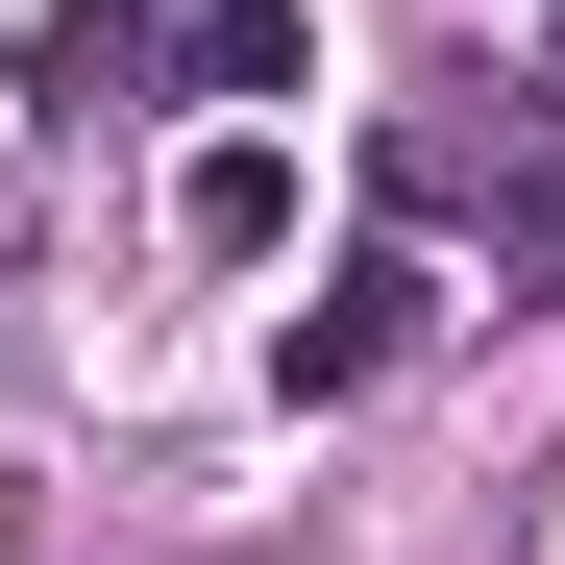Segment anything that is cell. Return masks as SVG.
<instances>
[{
  "label": "cell",
  "mask_w": 565,
  "mask_h": 565,
  "mask_svg": "<svg viewBox=\"0 0 565 565\" xmlns=\"http://www.w3.org/2000/svg\"><path fill=\"white\" fill-rule=\"evenodd\" d=\"M418 320H443V270H418V246H369L344 296H320L296 344H270V394H296V418H344V394H394V369H418Z\"/></svg>",
  "instance_id": "cell-1"
},
{
  "label": "cell",
  "mask_w": 565,
  "mask_h": 565,
  "mask_svg": "<svg viewBox=\"0 0 565 565\" xmlns=\"http://www.w3.org/2000/svg\"><path fill=\"white\" fill-rule=\"evenodd\" d=\"M25 99H50V124H99V99H172V25H124V0H50V25H25Z\"/></svg>",
  "instance_id": "cell-2"
},
{
  "label": "cell",
  "mask_w": 565,
  "mask_h": 565,
  "mask_svg": "<svg viewBox=\"0 0 565 565\" xmlns=\"http://www.w3.org/2000/svg\"><path fill=\"white\" fill-rule=\"evenodd\" d=\"M172 246H198V270H270V246H296V148H198V172H172Z\"/></svg>",
  "instance_id": "cell-3"
},
{
  "label": "cell",
  "mask_w": 565,
  "mask_h": 565,
  "mask_svg": "<svg viewBox=\"0 0 565 565\" xmlns=\"http://www.w3.org/2000/svg\"><path fill=\"white\" fill-rule=\"evenodd\" d=\"M467 222H492V296H565V99L467 172Z\"/></svg>",
  "instance_id": "cell-4"
},
{
  "label": "cell",
  "mask_w": 565,
  "mask_h": 565,
  "mask_svg": "<svg viewBox=\"0 0 565 565\" xmlns=\"http://www.w3.org/2000/svg\"><path fill=\"white\" fill-rule=\"evenodd\" d=\"M172 74H198V99H296V74H320V0H198Z\"/></svg>",
  "instance_id": "cell-5"
},
{
  "label": "cell",
  "mask_w": 565,
  "mask_h": 565,
  "mask_svg": "<svg viewBox=\"0 0 565 565\" xmlns=\"http://www.w3.org/2000/svg\"><path fill=\"white\" fill-rule=\"evenodd\" d=\"M541 99H565V25H541Z\"/></svg>",
  "instance_id": "cell-6"
}]
</instances>
